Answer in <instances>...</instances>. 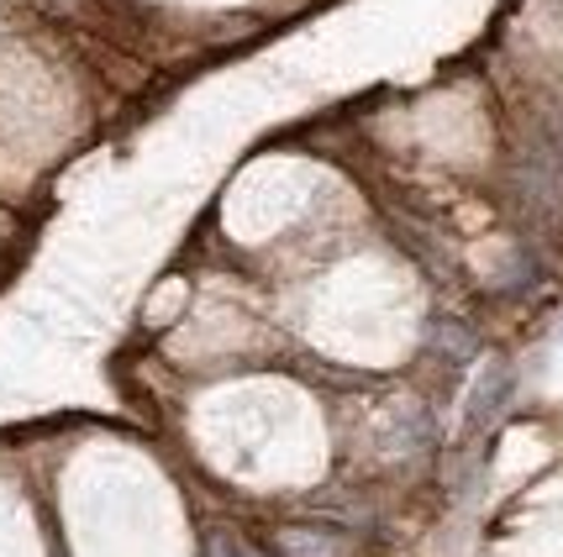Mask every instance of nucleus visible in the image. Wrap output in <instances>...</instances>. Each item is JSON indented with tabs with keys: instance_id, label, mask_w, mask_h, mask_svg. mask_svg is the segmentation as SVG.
Instances as JSON below:
<instances>
[{
	"instance_id": "obj_1",
	"label": "nucleus",
	"mask_w": 563,
	"mask_h": 557,
	"mask_svg": "<svg viewBox=\"0 0 563 557\" xmlns=\"http://www.w3.org/2000/svg\"><path fill=\"white\" fill-rule=\"evenodd\" d=\"M506 389H511V374H506V368H495L490 379H485V385H479V394H474V411H468V421H474V426H479V421H485V415L495 411V400H500V394H506Z\"/></svg>"
}]
</instances>
